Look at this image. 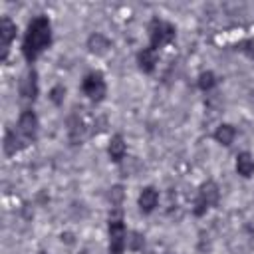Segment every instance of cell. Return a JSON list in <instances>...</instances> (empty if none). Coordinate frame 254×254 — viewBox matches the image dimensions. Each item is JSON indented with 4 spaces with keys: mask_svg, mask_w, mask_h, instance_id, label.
Masks as SVG:
<instances>
[{
    "mask_svg": "<svg viewBox=\"0 0 254 254\" xmlns=\"http://www.w3.org/2000/svg\"><path fill=\"white\" fill-rule=\"evenodd\" d=\"M143 246H145V238H143V234H141V232H137V230L129 232L127 248H129V250H133V252H139V250H143Z\"/></svg>",
    "mask_w": 254,
    "mask_h": 254,
    "instance_id": "cell-18",
    "label": "cell"
},
{
    "mask_svg": "<svg viewBox=\"0 0 254 254\" xmlns=\"http://www.w3.org/2000/svg\"><path fill=\"white\" fill-rule=\"evenodd\" d=\"M107 230H109V254H123L125 246H127V230H125L119 208H115V212H111Z\"/></svg>",
    "mask_w": 254,
    "mask_h": 254,
    "instance_id": "cell-2",
    "label": "cell"
},
{
    "mask_svg": "<svg viewBox=\"0 0 254 254\" xmlns=\"http://www.w3.org/2000/svg\"><path fill=\"white\" fill-rule=\"evenodd\" d=\"M157 202H159V190H157L155 187H145V189L141 190L139 198H137L139 210H141L143 214L153 212V210H155V206H157Z\"/></svg>",
    "mask_w": 254,
    "mask_h": 254,
    "instance_id": "cell-10",
    "label": "cell"
},
{
    "mask_svg": "<svg viewBox=\"0 0 254 254\" xmlns=\"http://www.w3.org/2000/svg\"><path fill=\"white\" fill-rule=\"evenodd\" d=\"M52 44V22L48 16H36L24 34L22 40V54L28 64H34L44 50Z\"/></svg>",
    "mask_w": 254,
    "mask_h": 254,
    "instance_id": "cell-1",
    "label": "cell"
},
{
    "mask_svg": "<svg viewBox=\"0 0 254 254\" xmlns=\"http://www.w3.org/2000/svg\"><path fill=\"white\" fill-rule=\"evenodd\" d=\"M40 254H46V252H44V250H42V252H40Z\"/></svg>",
    "mask_w": 254,
    "mask_h": 254,
    "instance_id": "cell-24",
    "label": "cell"
},
{
    "mask_svg": "<svg viewBox=\"0 0 254 254\" xmlns=\"http://www.w3.org/2000/svg\"><path fill=\"white\" fill-rule=\"evenodd\" d=\"M64 97H65V87H64V85H54L52 91H50V99H52V103L62 105V103H64Z\"/></svg>",
    "mask_w": 254,
    "mask_h": 254,
    "instance_id": "cell-19",
    "label": "cell"
},
{
    "mask_svg": "<svg viewBox=\"0 0 254 254\" xmlns=\"http://www.w3.org/2000/svg\"><path fill=\"white\" fill-rule=\"evenodd\" d=\"M38 91H40V87H38V71H36L34 67H30V69L22 75V79H20V83H18L20 99H22L24 103H34V101L38 99Z\"/></svg>",
    "mask_w": 254,
    "mask_h": 254,
    "instance_id": "cell-6",
    "label": "cell"
},
{
    "mask_svg": "<svg viewBox=\"0 0 254 254\" xmlns=\"http://www.w3.org/2000/svg\"><path fill=\"white\" fill-rule=\"evenodd\" d=\"M218 198H220V192H218L216 183H212V181L202 183V185H200V189H198V196H196L194 208H192L194 216H202V214H204L208 208L216 206Z\"/></svg>",
    "mask_w": 254,
    "mask_h": 254,
    "instance_id": "cell-4",
    "label": "cell"
},
{
    "mask_svg": "<svg viewBox=\"0 0 254 254\" xmlns=\"http://www.w3.org/2000/svg\"><path fill=\"white\" fill-rule=\"evenodd\" d=\"M38 127H40L38 115H36L32 109H24V111L20 113V117H18V133H20L28 143H32V141H36V137H38Z\"/></svg>",
    "mask_w": 254,
    "mask_h": 254,
    "instance_id": "cell-7",
    "label": "cell"
},
{
    "mask_svg": "<svg viewBox=\"0 0 254 254\" xmlns=\"http://www.w3.org/2000/svg\"><path fill=\"white\" fill-rule=\"evenodd\" d=\"M196 83H198V87L202 89V91H210L216 83H218V79H216V75H214V71H210V69H206V71H202L200 75H198V79H196Z\"/></svg>",
    "mask_w": 254,
    "mask_h": 254,
    "instance_id": "cell-17",
    "label": "cell"
},
{
    "mask_svg": "<svg viewBox=\"0 0 254 254\" xmlns=\"http://www.w3.org/2000/svg\"><path fill=\"white\" fill-rule=\"evenodd\" d=\"M109 48H111V42L99 32H95V34H91L87 38V50L91 54H95V56H105L109 52Z\"/></svg>",
    "mask_w": 254,
    "mask_h": 254,
    "instance_id": "cell-13",
    "label": "cell"
},
{
    "mask_svg": "<svg viewBox=\"0 0 254 254\" xmlns=\"http://www.w3.org/2000/svg\"><path fill=\"white\" fill-rule=\"evenodd\" d=\"M26 145H28V141L18 133V129H16V131H14V129H6V133H4V153H6L8 157L20 153Z\"/></svg>",
    "mask_w": 254,
    "mask_h": 254,
    "instance_id": "cell-9",
    "label": "cell"
},
{
    "mask_svg": "<svg viewBox=\"0 0 254 254\" xmlns=\"http://www.w3.org/2000/svg\"><path fill=\"white\" fill-rule=\"evenodd\" d=\"M77 254H89V252H87V250H79Z\"/></svg>",
    "mask_w": 254,
    "mask_h": 254,
    "instance_id": "cell-23",
    "label": "cell"
},
{
    "mask_svg": "<svg viewBox=\"0 0 254 254\" xmlns=\"http://www.w3.org/2000/svg\"><path fill=\"white\" fill-rule=\"evenodd\" d=\"M238 50H240L242 54H246L248 58H252V60H254V38L240 42V44H238Z\"/></svg>",
    "mask_w": 254,
    "mask_h": 254,
    "instance_id": "cell-21",
    "label": "cell"
},
{
    "mask_svg": "<svg viewBox=\"0 0 254 254\" xmlns=\"http://www.w3.org/2000/svg\"><path fill=\"white\" fill-rule=\"evenodd\" d=\"M109 200H111V204L119 206V202L123 200V187L121 185H115L109 189Z\"/></svg>",
    "mask_w": 254,
    "mask_h": 254,
    "instance_id": "cell-20",
    "label": "cell"
},
{
    "mask_svg": "<svg viewBox=\"0 0 254 254\" xmlns=\"http://www.w3.org/2000/svg\"><path fill=\"white\" fill-rule=\"evenodd\" d=\"M107 155H109V159H111L113 163H121V161L125 159V155H127V145H125V139H123L119 133L111 137V141H109V145H107Z\"/></svg>",
    "mask_w": 254,
    "mask_h": 254,
    "instance_id": "cell-12",
    "label": "cell"
},
{
    "mask_svg": "<svg viewBox=\"0 0 254 254\" xmlns=\"http://www.w3.org/2000/svg\"><path fill=\"white\" fill-rule=\"evenodd\" d=\"M62 242H65V244H73V234H71V232H64V234H62Z\"/></svg>",
    "mask_w": 254,
    "mask_h": 254,
    "instance_id": "cell-22",
    "label": "cell"
},
{
    "mask_svg": "<svg viewBox=\"0 0 254 254\" xmlns=\"http://www.w3.org/2000/svg\"><path fill=\"white\" fill-rule=\"evenodd\" d=\"M236 173L240 177H244V179L254 175V157L248 151L238 153V157H236Z\"/></svg>",
    "mask_w": 254,
    "mask_h": 254,
    "instance_id": "cell-14",
    "label": "cell"
},
{
    "mask_svg": "<svg viewBox=\"0 0 254 254\" xmlns=\"http://www.w3.org/2000/svg\"><path fill=\"white\" fill-rule=\"evenodd\" d=\"M234 137H236V129H234L230 123H222V125H218L216 131H214V139H216L220 145H224V147L232 145Z\"/></svg>",
    "mask_w": 254,
    "mask_h": 254,
    "instance_id": "cell-16",
    "label": "cell"
},
{
    "mask_svg": "<svg viewBox=\"0 0 254 254\" xmlns=\"http://www.w3.org/2000/svg\"><path fill=\"white\" fill-rule=\"evenodd\" d=\"M16 32H18L16 24H14L8 16H2V20H0V48H2L0 60H2V62L8 60V50H10L12 40L16 38Z\"/></svg>",
    "mask_w": 254,
    "mask_h": 254,
    "instance_id": "cell-8",
    "label": "cell"
},
{
    "mask_svg": "<svg viewBox=\"0 0 254 254\" xmlns=\"http://www.w3.org/2000/svg\"><path fill=\"white\" fill-rule=\"evenodd\" d=\"M157 62H159V54L157 50H153L151 46L149 48H143L139 54H137V65L143 73H151L155 67H157Z\"/></svg>",
    "mask_w": 254,
    "mask_h": 254,
    "instance_id": "cell-11",
    "label": "cell"
},
{
    "mask_svg": "<svg viewBox=\"0 0 254 254\" xmlns=\"http://www.w3.org/2000/svg\"><path fill=\"white\" fill-rule=\"evenodd\" d=\"M67 133H69V139H71V143L73 145H77V143H81L83 141V135H85V123L81 121V117L79 115H71L69 117V127H67Z\"/></svg>",
    "mask_w": 254,
    "mask_h": 254,
    "instance_id": "cell-15",
    "label": "cell"
},
{
    "mask_svg": "<svg viewBox=\"0 0 254 254\" xmlns=\"http://www.w3.org/2000/svg\"><path fill=\"white\" fill-rule=\"evenodd\" d=\"M177 36V28L171 22H165L161 18H153L149 22V42L153 50L169 46Z\"/></svg>",
    "mask_w": 254,
    "mask_h": 254,
    "instance_id": "cell-3",
    "label": "cell"
},
{
    "mask_svg": "<svg viewBox=\"0 0 254 254\" xmlns=\"http://www.w3.org/2000/svg\"><path fill=\"white\" fill-rule=\"evenodd\" d=\"M81 91L87 95V99H91L93 103H99L105 99V93H107V83L103 79V73L101 71H89L83 81H81Z\"/></svg>",
    "mask_w": 254,
    "mask_h": 254,
    "instance_id": "cell-5",
    "label": "cell"
}]
</instances>
